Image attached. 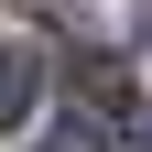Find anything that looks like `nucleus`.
Here are the masks:
<instances>
[{
    "instance_id": "obj_2",
    "label": "nucleus",
    "mask_w": 152,
    "mask_h": 152,
    "mask_svg": "<svg viewBox=\"0 0 152 152\" xmlns=\"http://www.w3.org/2000/svg\"><path fill=\"white\" fill-rule=\"evenodd\" d=\"M44 152H109V130L87 120V109H65V120H54V141H44Z\"/></svg>"
},
{
    "instance_id": "obj_1",
    "label": "nucleus",
    "mask_w": 152,
    "mask_h": 152,
    "mask_svg": "<svg viewBox=\"0 0 152 152\" xmlns=\"http://www.w3.org/2000/svg\"><path fill=\"white\" fill-rule=\"evenodd\" d=\"M44 98V44H0V130H22Z\"/></svg>"
}]
</instances>
